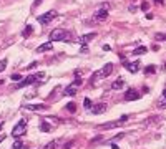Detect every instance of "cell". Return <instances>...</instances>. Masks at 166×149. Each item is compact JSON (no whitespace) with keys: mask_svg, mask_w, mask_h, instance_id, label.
Here are the masks:
<instances>
[{"mask_svg":"<svg viewBox=\"0 0 166 149\" xmlns=\"http://www.w3.org/2000/svg\"><path fill=\"white\" fill-rule=\"evenodd\" d=\"M50 40L52 41H70L72 35H70V31L63 30V28H55V30L50 31Z\"/></svg>","mask_w":166,"mask_h":149,"instance_id":"6da1fadb","label":"cell"},{"mask_svg":"<svg viewBox=\"0 0 166 149\" xmlns=\"http://www.w3.org/2000/svg\"><path fill=\"white\" fill-rule=\"evenodd\" d=\"M38 80H43V73H33V74H30V76H27L25 80H22L19 84H17V90H20V88H23V86H28V84L37 83Z\"/></svg>","mask_w":166,"mask_h":149,"instance_id":"7a4b0ae2","label":"cell"},{"mask_svg":"<svg viewBox=\"0 0 166 149\" xmlns=\"http://www.w3.org/2000/svg\"><path fill=\"white\" fill-rule=\"evenodd\" d=\"M111 71H113V65H111V63H107V65H105L103 68L98 70V71L93 74V78H91V83H95V81L101 80V78H107Z\"/></svg>","mask_w":166,"mask_h":149,"instance_id":"3957f363","label":"cell"},{"mask_svg":"<svg viewBox=\"0 0 166 149\" xmlns=\"http://www.w3.org/2000/svg\"><path fill=\"white\" fill-rule=\"evenodd\" d=\"M25 133H27V119H20V121L17 123V126L13 127L12 136L13 137H22Z\"/></svg>","mask_w":166,"mask_h":149,"instance_id":"277c9868","label":"cell"},{"mask_svg":"<svg viewBox=\"0 0 166 149\" xmlns=\"http://www.w3.org/2000/svg\"><path fill=\"white\" fill-rule=\"evenodd\" d=\"M108 10H110V5H100L97 13H95V17H93V20L95 22H105L108 17Z\"/></svg>","mask_w":166,"mask_h":149,"instance_id":"5b68a950","label":"cell"},{"mask_svg":"<svg viewBox=\"0 0 166 149\" xmlns=\"http://www.w3.org/2000/svg\"><path fill=\"white\" fill-rule=\"evenodd\" d=\"M128 119V116H121L120 119H116V121H110V123H105V124H100L98 126V129H115V127H118V126H121V123L123 121H126Z\"/></svg>","mask_w":166,"mask_h":149,"instance_id":"8992f818","label":"cell"},{"mask_svg":"<svg viewBox=\"0 0 166 149\" xmlns=\"http://www.w3.org/2000/svg\"><path fill=\"white\" fill-rule=\"evenodd\" d=\"M55 17H56V12H55V10H50V12H47V13H43V15H40L37 20H38L42 25H47V23H50L52 20L55 18Z\"/></svg>","mask_w":166,"mask_h":149,"instance_id":"52a82bcc","label":"cell"},{"mask_svg":"<svg viewBox=\"0 0 166 149\" xmlns=\"http://www.w3.org/2000/svg\"><path fill=\"white\" fill-rule=\"evenodd\" d=\"M140 96H141V94L135 90V88H128V90L125 91L123 99H125V101H135V99H140Z\"/></svg>","mask_w":166,"mask_h":149,"instance_id":"ba28073f","label":"cell"},{"mask_svg":"<svg viewBox=\"0 0 166 149\" xmlns=\"http://www.w3.org/2000/svg\"><path fill=\"white\" fill-rule=\"evenodd\" d=\"M108 106L105 104V103H98V104H93L91 106V114H103L105 111H107Z\"/></svg>","mask_w":166,"mask_h":149,"instance_id":"9c48e42d","label":"cell"},{"mask_svg":"<svg viewBox=\"0 0 166 149\" xmlns=\"http://www.w3.org/2000/svg\"><path fill=\"white\" fill-rule=\"evenodd\" d=\"M123 66H125L130 73H136L140 70V63L138 61H123Z\"/></svg>","mask_w":166,"mask_h":149,"instance_id":"30bf717a","label":"cell"},{"mask_svg":"<svg viewBox=\"0 0 166 149\" xmlns=\"http://www.w3.org/2000/svg\"><path fill=\"white\" fill-rule=\"evenodd\" d=\"M80 84H82V81H75L73 84H70V86L65 90V94L66 96H75L76 94V86H80Z\"/></svg>","mask_w":166,"mask_h":149,"instance_id":"8fae6325","label":"cell"},{"mask_svg":"<svg viewBox=\"0 0 166 149\" xmlns=\"http://www.w3.org/2000/svg\"><path fill=\"white\" fill-rule=\"evenodd\" d=\"M25 109H30V111H42V109H47V104H23Z\"/></svg>","mask_w":166,"mask_h":149,"instance_id":"7c38bea8","label":"cell"},{"mask_svg":"<svg viewBox=\"0 0 166 149\" xmlns=\"http://www.w3.org/2000/svg\"><path fill=\"white\" fill-rule=\"evenodd\" d=\"M123 86H125V81H123V78H118V80H116L115 83L111 84V90H121Z\"/></svg>","mask_w":166,"mask_h":149,"instance_id":"4fadbf2b","label":"cell"},{"mask_svg":"<svg viewBox=\"0 0 166 149\" xmlns=\"http://www.w3.org/2000/svg\"><path fill=\"white\" fill-rule=\"evenodd\" d=\"M48 50H52V41H48V43L40 45V47L37 48V51H38V53H43V51H48Z\"/></svg>","mask_w":166,"mask_h":149,"instance_id":"5bb4252c","label":"cell"},{"mask_svg":"<svg viewBox=\"0 0 166 149\" xmlns=\"http://www.w3.org/2000/svg\"><path fill=\"white\" fill-rule=\"evenodd\" d=\"M93 38H95V33H88V35H85V37L80 38V43H82V45H86L88 41L93 40Z\"/></svg>","mask_w":166,"mask_h":149,"instance_id":"9a60e30c","label":"cell"},{"mask_svg":"<svg viewBox=\"0 0 166 149\" xmlns=\"http://www.w3.org/2000/svg\"><path fill=\"white\" fill-rule=\"evenodd\" d=\"M146 51H148L146 47H138V48L133 50V55H143V53H146Z\"/></svg>","mask_w":166,"mask_h":149,"instance_id":"2e32d148","label":"cell"},{"mask_svg":"<svg viewBox=\"0 0 166 149\" xmlns=\"http://www.w3.org/2000/svg\"><path fill=\"white\" fill-rule=\"evenodd\" d=\"M40 129L43 131V133H50V131H52V126H50V124H47V123H42V124H40Z\"/></svg>","mask_w":166,"mask_h":149,"instance_id":"e0dca14e","label":"cell"},{"mask_svg":"<svg viewBox=\"0 0 166 149\" xmlns=\"http://www.w3.org/2000/svg\"><path fill=\"white\" fill-rule=\"evenodd\" d=\"M154 40H158V41H166V33H156V35H154Z\"/></svg>","mask_w":166,"mask_h":149,"instance_id":"ac0fdd59","label":"cell"},{"mask_svg":"<svg viewBox=\"0 0 166 149\" xmlns=\"http://www.w3.org/2000/svg\"><path fill=\"white\" fill-rule=\"evenodd\" d=\"M58 144H60V141H52V143L48 144L45 149H56V147H58Z\"/></svg>","mask_w":166,"mask_h":149,"instance_id":"d6986e66","label":"cell"},{"mask_svg":"<svg viewBox=\"0 0 166 149\" xmlns=\"http://www.w3.org/2000/svg\"><path fill=\"white\" fill-rule=\"evenodd\" d=\"M32 31H33V28H32L30 25H28V27L25 28V30H23V37H28V35H30Z\"/></svg>","mask_w":166,"mask_h":149,"instance_id":"ffe728a7","label":"cell"},{"mask_svg":"<svg viewBox=\"0 0 166 149\" xmlns=\"http://www.w3.org/2000/svg\"><path fill=\"white\" fill-rule=\"evenodd\" d=\"M10 80H12V81H20V80H22V76H20V74H15V73H13L12 76H10Z\"/></svg>","mask_w":166,"mask_h":149,"instance_id":"44dd1931","label":"cell"},{"mask_svg":"<svg viewBox=\"0 0 166 149\" xmlns=\"http://www.w3.org/2000/svg\"><path fill=\"white\" fill-rule=\"evenodd\" d=\"M144 71H146V74H151V73L156 71V68H154V66H148V68L144 70Z\"/></svg>","mask_w":166,"mask_h":149,"instance_id":"7402d4cb","label":"cell"},{"mask_svg":"<svg viewBox=\"0 0 166 149\" xmlns=\"http://www.w3.org/2000/svg\"><path fill=\"white\" fill-rule=\"evenodd\" d=\"M12 149H22V143H20V141H15L13 146H12Z\"/></svg>","mask_w":166,"mask_h":149,"instance_id":"603a6c76","label":"cell"},{"mask_svg":"<svg viewBox=\"0 0 166 149\" xmlns=\"http://www.w3.org/2000/svg\"><path fill=\"white\" fill-rule=\"evenodd\" d=\"M5 68H7V60H2V63H0V73H2Z\"/></svg>","mask_w":166,"mask_h":149,"instance_id":"cb8c5ba5","label":"cell"},{"mask_svg":"<svg viewBox=\"0 0 166 149\" xmlns=\"http://www.w3.org/2000/svg\"><path fill=\"white\" fill-rule=\"evenodd\" d=\"M85 108H91V101L88 98H85Z\"/></svg>","mask_w":166,"mask_h":149,"instance_id":"d4e9b609","label":"cell"},{"mask_svg":"<svg viewBox=\"0 0 166 149\" xmlns=\"http://www.w3.org/2000/svg\"><path fill=\"white\" fill-rule=\"evenodd\" d=\"M148 8H150V7H148V3H146V2L141 3V10H148Z\"/></svg>","mask_w":166,"mask_h":149,"instance_id":"484cf974","label":"cell"},{"mask_svg":"<svg viewBox=\"0 0 166 149\" xmlns=\"http://www.w3.org/2000/svg\"><path fill=\"white\" fill-rule=\"evenodd\" d=\"M68 109H70V111H75V104H73V103H70V104H68Z\"/></svg>","mask_w":166,"mask_h":149,"instance_id":"4316f807","label":"cell"},{"mask_svg":"<svg viewBox=\"0 0 166 149\" xmlns=\"http://www.w3.org/2000/svg\"><path fill=\"white\" fill-rule=\"evenodd\" d=\"M82 51L83 53H88V47H86V45H82Z\"/></svg>","mask_w":166,"mask_h":149,"instance_id":"83f0119b","label":"cell"},{"mask_svg":"<svg viewBox=\"0 0 166 149\" xmlns=\"http://www.w3.org/2000/svg\"><path fill=\"white\" fill-rule=\"evenodd\" d=\"M42 2H43V0H35V3H33V7H38V5H40V3Z\"/></svg>","mask_w":166,"mask_h":149,"instance_id":"f1b7e54d","label":"cell"},{"mask_svg":"<svg viewBox=\"0 0 166 149\" xmlns=\"http://www.w3.org/2000/svg\"><path fill=\"white\" fill-rule=\"evenodd\" d=\"M103 50H105V51H110L111 48H110V45H103Z\"/></svg>","mask_w":166,"mask_h":149,"instance_id":"f546056e","label":"cell"},{"mask_svg":"<svg viewBox=\"0 0 166 149\" xmlns=\"http://www.w3.org/2000/svg\"><path fill=\"white\" fill-rule=\"evenodd\" d=\"M136 10H138V8H136V7H133V5L130 7V12H131V13H133V12H136Z\"/></svg>","mask_w":166,"mask_h":149,"instance_id":"4dcf8cb0","label":"cell"},{"mask_svg":"<svg viewBox=\"0 0 166 149\" xmlns=\"http://www.w3.org/2000/svg\"><path fill=\"white\" fill-rule=\"evenodd\" d=\"M163 99L166 101V88H164V91H163Z\"/></svg>","mask_w":166,"mask_h":149,"instance_id":"1f68e13d","label":"cell"},{"mask_svg":"<svg viewBox=\"0 0 166 149\" xmlns=\"http://www.w3.org/2000/svg\"><path fill=\"white\" fill-rule=\"evenodd\" d=\"M3 139H5V136H3V134H2V136H0V143H2Z\"/></svg>","mask_w":166,"mask_h":149,"instance_id":"d6a6232c","label":"cell"},{"mask_svg":"<svg viewBox=\"0 0 166 149\" xmlns=\"http://www.w3.org/2000/svg\"><path fill=\"white\" fill-rule=\"evenodd\" d=\"M156 2H158V3H161V2H163V0H156Z\"/></svg>","mask_w":166,"mask_h":149,"instance_id":"836d02e7","label":"cell"},{"mask_svg":"<svg viewBox=\"0 0 166 149\" xmlns=\"http://www.w3.org/2000/svg\"><path fill=\"white\" fill-rule=\"evenodd\" d=\"M0 129H2V124H0Z\"/></svg>","mask_w":166,"mask_h":149,"instance_id":"e575fe53","label":"cell"}]
</instances>
